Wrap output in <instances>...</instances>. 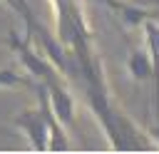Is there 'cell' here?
Wrapping results in <instances>:
<instances>
[{"mask_svg":"<svg viewBox=\"0 0 159 154\" xmlns=\"http://www.w3.org/2000/svg\"><path fill=\"white\" fill-rule=\"evenodd\" d=\"M7 45L12 47V52L17 55V60H20V65L25 67V72L32 77V79H40V82H47V79H52V77H57V75H62L42 52H37L35 47H32V40L25 35H17L15 30H10L7 32Z\"/></svg>","mask_w":159,"mask_h":154,"instance_id":"cell-1","label":"cell"},{"mask_svg":"<svg viewBox=\"0 0 159 154\" xmlns=\"http://www.w3.org/2000/svg\"><path fill=\"white\" fill-rule=\"evenodd\" d=\"M45 87H47L50 107H52V114L57 117V122H60L62 127H72V124H75V97H72V92L67 89L65 77L57 75V77L47 79Z\"/></svg>","mask_w":159,"mask_h":154,"instance_id":"cell-2","label":"cell"},{"mask_svg":"<svg viewBox=\"0 0 159 154\" xmlns=\"http://www.w3.org/2000/svg\"><path fill=\"white\" fill-rule=\"evenodd\" d=\"M144 37H147V50H149V62H152V82H154V114L159 117V22L154 17H147L142 22Z\"/></svg>","mask_w":159,"mask_h":154,"instance_id":"cell-3","label":"cell"},{"mask_svg":"<svg viewBox=\"0 0 159 154\" xmlns=\"http://www.w3.org/2000/svg\"><path fill=\"white\" fill-rule=\"evenodd\" d=\"M117 30H119V35H122V40H124V45H127V70H129L132 79H134L137 84L152 79V62H149V55H147L144 50H139V47L129 40V35L122 32V27H117Z\"/></svg>","mask_w":159,"mask_h":154,"instance_id":"cell-4","label":"cell"},{"mask_svg":"<svg viewBox=\"0 0 159 154\" xmlns=\"http://www.w3.org/2000/svg\"><path fill=\"white\" fill-rule=\"evenodd\" d=\"M102 5L109 7V12H114L117 17H122L129 27H142V22L147 17H157L154 12H149L144 5H137V2H124V0H99Z\"/></svg>","mask_w":159,"mask_h":154,"instance_id":"cell-5","label":"cell"},{"mask_svg":"<svg viewBox=\"0 0 159 154\" xmlns=\"http://www.w3.org/2000/svg\"><path fill=\"white\" fill-rule=\"evenodd\" d=\"M32 84H35L32 77L20 75V72L12 70V67L0 70V87H5V89H15V87H27V89H32Z\"/></svg>","mask_w":159,"mask_h":154,"instance_id":"cell-6","label":"cell"},{"mask_svg":"<svg viewBox=\"0 0 159 154\" xmlns=\"http://www.w3.org/2000/svg\"><path fill=\"white\" fill-rule=\"evenodd\" d=\"M144 5H157L159 7V0H144Z\"/></svg>","mask_w":159,"mask_h":154,"instance_id":"cell-7","label":"cell"}]
</instances>
